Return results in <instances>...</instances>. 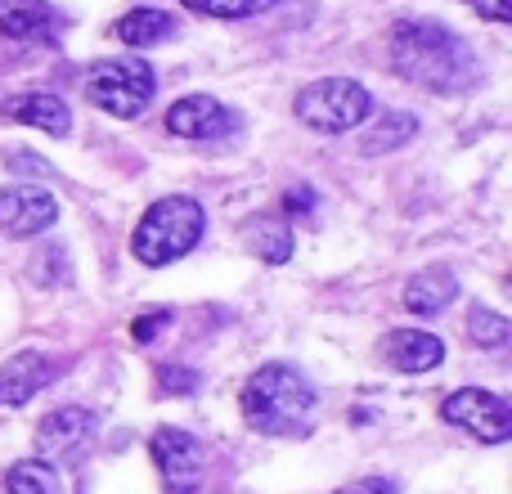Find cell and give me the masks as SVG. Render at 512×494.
<instances>
[{
    "instance_id": "15",
    "label": "cell",
    "mask_w": 512,
    "mask_h": 494,
    "mask_svg": "<svg viewBox=\"0 0 512 494\" xmlns=\"http://www.w3.org/2000/svg\"><path fill=\"white\" fill-rule=\"evenodd\" d=\"M113 36L122 45H131V50H153V45H162V41H171V36H176V18H171L167 9L140 5V9H131V14L117 18Z\"/></svg>"
},
{
    "instance_id": "6",
    "label": "cell",
    "mask_w": 512,
    "mask_h": 494,
    "mask_svg": "<svg viewBox=\"0 0 512 494\" xmlns=\"http://www.w3.org/2000/svg\"><path fill=\"white\" fill-rule=\"evenodd\" d=\"M441 418L450 427H463V432H472L477 441H486V445H504L508 436H512V409H508V400H499L495 391H481V387L454 391V396L441 405Z\"/></svg>"
},
{
    "instance_id": "25",
    "label": "cell",
    "mask_w": 512,
    "mask_h": 494,
    "mask_svg": "<svg viewBox=\"0 0 512 494\" xmlns=\"http://www.w3.org/2000/svg\"><path fill=\"white\" fill-rule=\"evenodd\" d=\"M337 494H396V481H387V477H369V481H351V486H342Z\"/></svg>"
},
{
    "instance_id": "9",
    "label": "cell",
    "mask_w": 512,
    "mask_h": 494,
    "mask_svg": "<svg viewBox=\"0 0 512 494\" xmlns=\"http://www.w3.org/2000/svg\"><path fill=\"white\" fill-rule=\"evenodd\" d=\"M99 432V418L81 405H68V409H54L41 427H36V445H41L45 459H72L81 454Z\"/></svg>"
},
{
    "instance_id": "16",
    "label": "cell",
    "mask_w": 512,
    "mask_h": 494,
    "mask_svg": "<svg viewBox=\"0 0 512 494\" xmlns=\"http://www.w3.org/2000/svg\"><path fill=\"white\" fill-rule=\"evenodd\" d=\"M54 27L50 0H0V32L14 41H36Z\"/></svg>"
},
{
    "instance_id": "24",
    "label": "cell",
    "mask_w": 512,
    "mask_h": 494,
    "mask_svg": "<svg viewBox=\"0 0 512 494\" xmlns=\"http://www.w3.org/2000/svg\"><path fill=\"white\" fill-rule=\"evenodd\" d=\"M468 5L490 23H512V0H468Z\"/></svg>"
},
{
    "instance_id": "23",
    "label": "cell",
    "mask_w": 512,
    "mask_h": 494,
    "mask_svg": "<svg viewBox=\"0 0 512 494\" xmlns=\"http://www.w3.org/2000/svg\"><path fill=\"white\" fill-rule=\"evenodd\" d=\"M158 382H162L167 391H194V387H198V373H194V369H176V364H162Z\"/></svg>"
},
{
    "instance_id": "14",
    "label": "cell",
    "mask_w": 512,
    "mask_h": 494,
    "mask_svg": "<svg viewBox=\"0 0 512 494\" xmlns=\"http://www.w3.org/2000/svg\"><path fill=\"white\" fill-rule=\"evenodd\" d=\"M454 297H459V279L445 265H427L405 283V310H414V315H441Z\"/></svg>"
},
{
    "instance_id": "5",
    "label": "cell",
    "mask_w": 512,
    "mask_h": 494,
    "mask_svg": "<svg viewBox=\"0 0 512 494\" xmlns=\"http://www.w3.org/2000/svg\"><path fill=\"white\" fill-rule=\"evenodd\" d=\"M292 113H297L301 126H310V131H319V135H346L369 122L373 95L355 77H319L297 90Z\"/></svg>"
},
{
    "instance_id": "2",
    "label": "cell",
    "mask_w": 512,
    "mask_h": 494,
    "mask_svg": "<svg viewBox=\"0 0 512 494\" xmlns=\"http://www.w3.org/2000/svg\"><path fill=\"white\" fill-rule=\"evenodd\" d=\"M315 387L292 364H265L243 387V418L261 436H306L315 427Z\"/></svg>"
},
{
    "instance_id": "7",
    "label": "cell",
    "mask_w": 512,
    "mask_h": 494,
    "mask_svg": "<svg viewBox=\"0 0 512 494\" xmlns=\"http://www.w3.org/2000/svg\"><path fill=\"white\" fill-rule=\"evenodd\" d=\"M153 463H158L162 486L171 494H194L203 486V445L180 427H158L153 432Z\"/></svg>"
},
{
    "instance_id": "19",
    "label": "cell",
    "mask_w": 512,
    "mask_h": 494,
    "mask_svg": "<svg viewBox=\"0 0 512 494\" xmlns=\"http://www.w3.org/2000/svg\"><path fill=\"white\" fill-rule=\"evenodd\" d=\"M5 486H9V494H54L59 477H54V468L45 459H23L9 468Z\"/></svg>"
},
{
    "instance_id": "11",
    "label": "cell",
    "mask_w": 512,
    "mask_h": 494,
    "mask_svg": "<svg viewBox=\"0 0 512 494\" xmlns=\"http://www.w3.org/2000/svg\"><path fill=\"white\" fill-rule=\"evenodd\" d=\"M382 360L400 373H427L445 360V342L423 328H396L382 337Z\"/></svg>"
},
{
    "instance_id": "20",
    "label": "cell",
    "mask_w": 512,
    "mask_h": 494,
    "mask_svg": "<svg viewBox=\"0 0 512 494\" xmlns=\"http://www.w3.org/2000/svg\"><path fill=\"white\" fill-rule=\"evenodd\" d=\"M468 337H472L477 346H486V351H499V346H508L512 324H508V315H499V310L477 306V310L468 315Z\"/></svg>"
},
{
    "instance_id": "1",
    "label": "cell",
    "mask_w": 512,
    "mask_h": 494,
    "mask_svg": "<svg viewBox=\"0 0 512 494\" xmlns=\"http://www.w3.org/2000/svg\"><path fill=\"white\" fill-rule=\"evenodd\" d=\"M387 50L391 68L432 95H468L481 81V63L472 45L436 18H400L387 32Z\"/></svg>"
},
{
    "instance_id": "3",
    "label": "cell",
    "mask_w": 512,
    "mask_h": 494,
    "mask_svg": "<svg viewBox=\"0 0 512 494\" xmlns=\"http://www.w3.org/2000/svg\"><path fill=\"white\" fill-rule=\"evenodd\" d=\"M203 230H207L203 203L185 198V194H171V198H158V203L140 216V225H135V234H131V252H135V261L158 270V265H171L194 252Z\"/></svg>"
},
{
    "instance_id": "4",
    "label": "cell",
    "mask_w": 512,
    "mask_h": 494,
    "mask_svg": "<svg viewBox=\"0 0 512 494\" xmlns=\"http://www.w3.org/2000/svg\"><path fill=\"white\" fill-rule=\"evenodd\" d=\"M158 95V72L140 54H117V59H99L86 72V99L108 117H140Z\"/></svg>"
},
{
    "instance_id": "18",
    "label": "cell",
    "mask_w": 512,
    "mask_h": 494,
    "mask_svg": "<svg viewBox=\"0 0 512 494\" xmlns=\"http://www.w3.org/2000/svg\"><path fill=\"white\" fill-rule=\"evenodd\" d=\"M414 131H418L414 113H378V122L364 131L360 149L369 153V158H378V153H391V149H400L405 140H414Z\"/></svg>"
},
{
    "instance_id": "13",
    "label": "cell",
    "mask_w": 512,
    "mask_h": 494,
    "mask_svg": "<svg viewBox=\"0 0 512 494\" xmlns=\"http://www.w3.org/2000/svg\"><path fill=\"white\" fill-rule=\"evenodd\" d=\"M5 113L14 117V122L36 126V131L54 135V140H63V135L72 131V113H68V104H63L59 95H45V90H27V95L9 99Z\"/></svg>"
},
{
    "instance_id": "22",
    "label": "cell",
    "mask_w": 512,
    "mask_h": 494,
    "mask_svg": "<svg viewBox=\"0 0 512 494\" xmlns=\"http://www.w3.org/2000/svg\"><path fill=\"white\" fill-rule=\"evenodd\" d=\"M167 324H171V310H158V315H140V319L131 324V337H135V342H153V337H158Z\"/></svg>"
},
{
    "instance_id": "12",
    "label": "cell",
    "mask_w": 512,
    "mask_h": 494,
    "mask_svg": "<svg viewBox=\"0 0 512 494\" xmlns=\"http://www.w3.org/2000/svg\"><path fill=\"white\" fill-rule=\"evenodd\" d=\"M54 382V364L36 351H23L0 364V405H27L36 391Z\"/></svg>"
},
{
    "instance_id": "26",
    "label": "cell",
    "mask_w": 512,
    "mask_h": 494,
    "mask_svg": "<svg viewBox=\"0 0 512 494\" xmlns=\"http://www.w3.org/2000/svg\"><path fill=\"white\" fill-rule=\"evenodd\" d=\"M288 212L292 216H310V212H315V189H310V185L292 189V194H288Z\"/></svg>"
},
{
    "instance_id": "8",
    "label": "cell",
    "mask_w": 512,
    "mask_h": 494,
    "mask_svg": "<svg viewBox=\"0 0 512 494\" xmlns=\"http://www.w3.org/2000/svg\"><path fill=\"white\" fill-rule=\"evenodd\" d=\"M59 221V203L41 185H5L0 189V230L9 239H36Z\"/></svg>"
},
{
    "instance_id": "21",
    "label": "cell",
    "mask_w": 512,
    "mask_h": 494,
    "mask_svg": "<svg viewBox=\"0 0 512 494\" xmlns=\"http://www.w3.org/2000/svg\"><path fill=\"white\" fill-rule=\"evenodd\" d=\"M180 5L203 18H256V14H265L274 0H180Z\"/></svg>"
},
{
    "instance_id": "10",
    "label": "cell",
    "mask_w": 512,
    "mask_h": 494,
    "mask_svg": "<svg viewBox=\"0 0 512 494\" xmlns=\"http://www.w3.org/2000/svg\"><path fill=\"white\" fill-rule=\"evenodd\" d=\"M234 126V113L212 95H185L167 108V131L180 140H221Z\"/></svg>"
},
{
    "instance_id": "17",
    "label": "cell",
    "mask_w": 512,
    "mask_h": 494,
    "mask_svg": "<svg viewBox=\"0 0 512 494\" xmlns=\"http://www.w3.org/2000/svg\"><path fill=\"white\" fill-rule=\"evenodd\" d=\"M248 247L261 261L283 265L292 256V225L279 221V216H261V221L248 225Z\"/></svg>"
}]
</instances>
